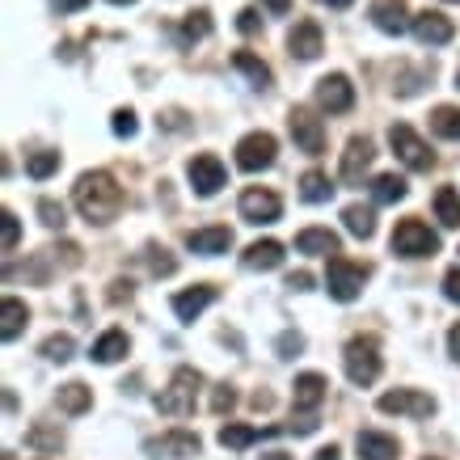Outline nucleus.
I'll return each instance as SVG.
<instances>
[{
	"instance_id": "1",
	"label": "nucleus",
	"mask_w": 460,
	"mask_h": 460,
	"mask_svg": "<svg viewBox=\"0 0 460 460\" xmlns=\"http://www.w3.org/2000/svg\"><path fill=\"white\" fill-rule=\"evenodd\" d=\"M72 203H76V211H81L89 224H111V220H119L127 195L111 173L98 169V173H81L76 190H72Z\"/></svg>"
},
{
	"instance_id": "2",
	"label": "nucleus",
	"mask_w": 460,
	"mask_h": 460,
	"mask_svg": "<svg viewBox=\"0 0 460 460\" xmlns=\"http://www.w3.org/2000/svg\"><path fill=\"white\" fill-rule=\"evenodd\" d=\"M199 389H203V376H199L195 367H178L173 380H169V389L156 397V410L169 414V419H186V414H195Z\"/></svg>"
},
{
	"instance_id": "3",
	"label": "nucleus",
	"mask_w": 460,
	"mask_h": 460,
	"mask_svg": "<svg viewBox=\"0 0 460 460\" xmlns=\"http://www.w3.org/2000/svg\"><path fill=\"white\" fill-rule=\"evenodd\" d=\"M347 376H350V385H359V389H367V385L380 376L376 338H350L347 342Z\"/></svg>"
},
{
	"instance_id": "4",
	"label": "nucleus",
	"mask_w": 460,
	"mask_h": 460,
	"mask_svg": "<svg viewBox=\"0 0 460 460\" xmlns=\"http://www.w3.org/2000/svg\"><path fill=\"white\" fill-rule=\"evenodd\" d=\"M435 250H439V237L422 220H402L393 228V253H402V258H431Z\"/></svg>"
},
{
	"instance_id": "5",
	"label": "nucleus",
	"mask_w": 460,
	"mask_h": 460,
	"mask_svg": "<svg viewBox=\"0 0 460 460\" xmlns=\"http://www.w3.org/2000/svg\"><path fill=\"white\" fill-rule=\"evenodd\" d=\"M363 279H367V266L347 262V258H330V275H325V288H330V296H334V300L350 305V300L363 292Z\"/></svg>"
},
{
	"instance_id": "6",
	"label": "nucleus",
	"mask_w": 460,
	"mask_h": 460,
	"mask_svg": "<svg viewBox=\"0 0 460 460\" xmlns=\"http://www.w3.org/2000/svg\"><path fill=\"white\" fill-rule=\"evenodd\" d=\"M275 153H279V140H275L270 131H250V136L237 144V165L245 169V173H258V169L275 165Z\"/></svg>"
},
{
	"instance_id": "7",
	"label": "nucleus",
	"mask_w": 460,
	"mask_h": 460,
	"mask_svg": "<svg viewBox=\"0 0 460 460\" xmlns=\"http://www.w3.org/2000/svg\"><path fill=\"white\" fill-rule=\"evenodd\" d=\"M389 144H393V153L402 156L410 169H419V173H427V169L435 165V156H431V148L414 136V127H405V123H393L389 127Z\"/></svg>"
},
{
	"instance_id": "8",
	"label": "nucleus",
	"mask_w": 460,
	"mask_h": 460,
	"mask_svg": "<svg viewBox=\"0 0 460 460\" xmlns=\"http://www.w3.org/2000/svg\"><path fill=\"white\" fill-rule=\"evenodd\" d=\"M288 127H292V140L300 153L321 156V148H325V127H321L317 114L305 111V106H296V111L288 114Z\"/></svg>"
},
{
	"instance_id": "9",
	"label": "nucleus",
	"mask_w": 460,
	"mask_h": 460,
	"mask_svg": "<svg viewBox=\"0 0 460 460\" xmlns=\"http://www.w3.org/2000/svg\"><path fill=\"white\" fill-rule=\"evenodd\" d=\"M380 414H410V419H431L435 414V397L419 389H397V393H385L380 397Z\"/></svg>"
},
{
	"instance_id": "10",
	"label": "nucleus",
	"mask_w": 460,
	"mask_h": 460,
	"mask_svg": "<svg viewBox=\"0 0 460 460\" xmlns=\"http://www.w3.org/2000/svg\"><path fill=\"white\" fill-rule=\"evenodd\" d=\"M186 178H190V186H195V195L211 199V195H220V186L228 181V173H224L220 156L203 153V156H195V161L186 165Z\"/></svg>"
},
{
	"instance_id": "11",
	"label": "nucleus",
	"mask_w": 460,
	"mask_h": 460,
	"mask_svg": "<svg viewBox=\"0 0 460 460\" xmlns=\"http://www.w3.org/2000/svg\"><path fill=\"white\" fill-rule=\"evenodd\" d=\"M317 106L330 114H347L350 106H355V84L342 76V72H334V76H321L317 81Z\"/></svg>"
},
{
	"instance_id": "12",
	"label": "nucleus",
	"mask_w": 460,
	"mask_h": 460,
	"mask_svg": "<svg viewBox=\"0 0 460 460\" xmlns=\"http://www.w3.org/2000/svg\"><path fill=\"white\" fill-rule=\"evenodd\" d=\"M241 216L250 224H275L283 216V203L275 190H262V186H250L245 195H241Z\"/></svg>"
},
{
	"instance_id": "13",
	"label": "nucleus",
	"mask_w": 460,
	"mask_h": 460,
	"mask_svg": "<svg viewBox=\"0 0 460 460\" xmlns=\"http://www.w3.org/2000/svg\"><path fill=\"white\" fill-rule=\"evenodd\" d=\"M144 452H148L153 460H161V456H169V460L199 456V435H190V431H169V435H161V439H148V444H144Z\"/></svg>"
},
{
	"instance_id": "14",
	"label": "nucleus",
	"mask_w": 460,
	"mask_h": 460,
	"mask_svg": "<svg viewBox=\"0 0 460 460\" xmlns=\"http://www.w3.org/2000/svg\"><path fill=\"white\" fill-rule=\"evenodd\" d=\"M372 161H376L372 140H367V136H355V140L347 144V153H342V181H363V173L372 169Z\"/></svg>"
},
{
	"instance_id": "15",
	"label": "nucleus",
	"mask_w": 460,
	"mask_h": 460,
	"mask_svg": "<svg viewBox=\"0 0 460 460\" xmlns=\"http://www.w3.org/2000/svg\"><path fill=\"white\" fill-rule=\"evenodd\" d=\"M414 39L422 42V47H444V42H452V22H447L444 13H435V9H427V13H414Z\"/></svg>"
},
{
	"instance_id": "16",
	"label": "nucleus",
	"mask_w": 460,
	"mask_h": 460,
	"mask_svg": "<svg viewBox=\"0 0 460 460\" xmlns=\"http://www.w3.org/2000/svg\"><path fill=\"white\" fill-rule=\"evenodd\" d=\"M372 22H376V30H385V34H405V30L414 26L405 0H372Z\"/></svg>"
},
{
	"instance_id": "17",
	"label": "nucleus",
	"mask_w": 460,
	"mask_h": 460,
	"mask_svg": "<svg viewBox=\"0 0 460 460\" xmlns=\"http://www.w3.org/2000/svg\"><path fill=\"white\" fill-rule=\"evenodd\" d=\"M186 245L195 253H203V258H216V253L233 250V233H228L224 224H211V228H195V233L186 237Z\"/></svg>"
},
{
	"instance_id": "18",
	"label": "nucleus",
	"mask_w": 460,
	"mask_h": 460,
	"mask_svg": "<svg viewBox=\"0 0 460 460\" xmlns=\"http://www.w3.org/2000/svg\"><path fill=\"white\" fill-rule=\"evenodd\" d=\"M288 47H292L296 59H317L325 39H321V26L317 22H296V30L288 34Z\"/></svg>"
},
{
	"instance_id": "19",
	"label": "nucleus",
	"mask_w": 460,
	"mask_h": 460,
	"mask_svg": "<svg viewBox=\"0 0 460 460\" xmlns=\"http://www.w3.org/2000/svg\"><path fill=\"white\" fill-rule=\"evenodd\" d=\"M216 288H211V283H199V288H190V292H178L173 296V313H178V321H195L199 313H203V308L211 305V300H216Z\"/></svg>"
},
{
	"instance_id": "20",
	"label": "nucleus",
	"mask_w": 460,
	"mask_h": 460,
	"mask_svg": "<svg viewBox=\"0 0 460 460\" xmlns=\"http://www.w3.org/2000/svg\"><path fill=\"white\" fill-rule=\"evenodd\" d=\"M325 376H317V372H305V376H296V385H292V402H296V410H317L321 402H325Z\"/></svg>"
},
{
	"instance_id": "21",
	"label": "nucleus",
	"mask_w": 460,
	"mask_h": 460,
	"mask_svg": "<svg viewBox=\"0 0 460 460\" xmlns=\"http://www.w3.org/2000/svg\"><path fill=\"white\" fill-rule=\"evenodd\" d=\"M355 447H359V460H393L397 456V439H393V435H380V431H359Z\"/></svg>"
},
{
	"instance_id": "22",
	"label": "nucleus",
	"mask_w": 460,
	"mask_h": 460,
	"mask_svg": "<svg viewBox=\"0 0 460 460\" xmlns=\"http://www.w3.org/2000/svg\"><path fill=\"white\" fill-rule=\"evenodd\" d=\"M241 262L250 266V270H275V266H283V245L279 241H253Z\"/></svg>"
},
{
	"instance_id": "23",
	"label": "nucleus",
	"mask_w": 460,
	"mask_h": 460,
	"mask_svg": "<svg viewBox=\"0 0 460 460\" xmlns=\"http://www.w3.org/2000/svg\"><path fill=\"white\" fill-rule=\"evenodd\" d=\"M26 321H30L26 305L13 300V296H4V305H0V338H4V342H13V338L22 334V325H26Z\"/></svg>"
},
{
	"instance_id": "24",
	"label": "nucleus",
	"mask_w": 460,
	"mask_h": 460,
	"mask_svg": "<svg viewBox=\"0 0 460 460\" xmlns=\"http://www.w3.org/2000/svg\"><path fill=\"white\" fill-rule=\"evenodd\" d=\"M127 350H131V342H127L123 330H106V334L93 342V350H89V355H93L98 363H119Z\"/></svg>"
},
{
	"instance_id": "25",
	"label": "nucleus",
	"mask_w": 460,
	"mask_h": 460,
	"mask_svg": "<svg viewBox=\"0 0 460 460\" xmlns=\"http://www.w3.org/2000/svg\"><path fill=\"white\" fill-rule=\"evenodd\" d=\"M296 250L300 253H334L338 258V233H330V228H305V233L296 237Z\"/></svg>"
},
{
	"instance_id": "26",
	"label": "nucleus",
	"mask_w": 460,
	"mask_h": 460,
	"mask_svg": "<svg viewBox=\"0 0 460 460\" xmlns=\"http://www.w3.org/2000/svg\"><path fill=\"white\" fill-rule=\"evenodd\" d=\"M435 216H439L444 228H460V195H456V186H439V190H435Z\"/></svg>"
},
{
	"instance_id": "27",
	"label": "nucleus",
	"mask_w": 460,
	"mask_h": 460,
	"mask_svg": "<svg viewBox=\"0 0 460 460\" xmlns=\"http://www.w3.org/2000/svg\"><path fill=\"white\" fill-rule=\"evenodd\" d=\"M342 224H347L350 237L367 241L372 233H376V216H372V208H359V203H350L347 211H342Z\"/></svg>"
},
{
	"instance_id": "28",
	"label": "nucleus",
	"mask_w": 460,
	"mask_h": 460,
	"mask_svg": "<svg viewBox=\"0 0 460 460\" xmlns=\"http://www.w3.org/2000/svg\"><path fill=\"white\" fill-rule=\"evenodd\" d=\"M262 435H275V431H258V427H241V422H228V427H220V444L233 447V452H241V447L258 444Z\"/></svg>"
},
{
	"instance_id": "29",
	"label": "nucleus",
	"mask_w": 460,
	"mask_h": 460,
	"mask_svg": "<svg viewBox=\"0 0 460 460\" xmlns=\"http://www.w3.org/2000/svg\"><path fill=\"white\" fill-rule=\"evenodd\" d=\"M233 68L245 72L253 81V89H270V68H266L258 56H250V51H237V56H233Z\"/></svg>"
},
{
	"instance_id": "30",
	"label": "nucleus",
	"mask_w": 460,
	"mask_h": 460,
	"mask_svg": "<svg viewBox=\"0 0 460 460\" xmlns=\"http://www.w3.org/2000/svg\"><path fill=\"white\" fill-rule=\"evenodd\" d=\"M300 195H305V203H325V199L334 195V186H330V178L321 169H308L305 178H300Z\"/></svg>"
},
{
	"instance_id": "31",
	"label": "nucleus",
	"mask_w": 460,
	"mask_h": 460,
	"mask_svg": "<svg viewBox=\"0 0 460 460\" xmlns=\"http://www.w3.org/2000/svg\"><path fill=\"white\" fill-rule=\"evenodd\" d=\"M405 178H397V173H380L376 181H372V195H376V203H402L405 199Z\"/></svg>"
},
{
	"instance_id": "32",
	"label": "nucleus",
	"mask_w": 460,
	"mask_h": 460,
	"mask_svg": "<svg viewBox=\"0 0 460 460\" xmlns=\"http://www.w3.org/2000/svg\"><path fill=\"white\" fill-rule=\"evenodd\" d=\"M431 131L439 140H460V111L456 106H439L431 114Z\"/></svg>"
},
{
	"instance_id": "33",
	"label": "nucleus",
	"mask_w": 460,
	"mask_h": 460,
	"mask_svg": "<svg viewBox=\"0 0 460 460\" xmlns=\"http://www.w3.org/2000/svg\"><path fill=\"white\" fill-rule=\"evenodd\" d=\"M89 405H93V393L84 389V385H76V380L59 389V410H68V414H84Z\"/></svg>"
},
{
	"instance_id": "34",
	"label": "nucleus",
	"mask_w": 460,
	"mask_h": 460,
	"mask_svg": "<svg viewBox=\"0 0 460 460\" xmlns=\"http://www.w3.org/2000/svg\"><path fill=\"white\" fill-rule=\"evenodd\" d=\"M208 34H211L208 9H195V13H186V22H181V30H178L181 42H199V39H208Z\"/></svg>"
},
{
	"instance_id": "35",
	"label": "nucleus",
	"mask_w": 460,
	"mask_h": 460,
	"mask_svg": "<svg viewBox=\"0 0 460 460\" xmlns=\"http://www.w3.org/2000/svg\"><path fill=\"white\" fill-rule=\"evenodd\" d=\"M56 169H59V153H34V156H30V161H26V173H30V178H34V181L51 178Z\"/></svg>"
},
{
	"instance_id": "36",
	"label": "nucleus",
	"mask_w": 460,
	"mask_h": 460,
	"mask_svg": "<svg viewBox=\"0 0 460 460\" xmlns=\"http://www.w3.org/2000/svg\"><path fill=\"white\" fill-rule=\"evenodd\" d=\"M42 355L51 363H68L72 359V338L68 334H51L47 342H42Z\"/></svg>"
},
{
	"instance_id": "37",
	"label": "nucleus",
	"mask_w": 460,
	"mask_h": 460,
	"mask_svg": "<svg viewBox=\"0 0 460 460\" xmlns=\"http://www.w3.org/2000/svg\"><path fill=\"white\" fill-rule=\"evenodd\" d=\"M111 127H114V136H119V140H131V136L140 131V123H136V111H114Z\"/></svg>"
},
{
	"instance_id": "38",
	"label": "nucleus",
	"mask_w": 460,
	"mask_h": 460,
	"mask_svg": "<svg viewBox=\"0 0 460 460\" xmlns=\"http://www.w3.org/2000/svg\"><path fill=\"white\" fill-rule=\"evenodd\" d=\"M39 216H42V224H47V228H64V224H68V216H64V208H59L56 199H42Z\"/></svg>"
},
{
	"instance_id": "39",
	"label": "nucleus",
	"mask_w": 460,
	"mask_h": 460,
	"mask_svg": "<svg viewBox=\"0 0 460 460\" xmlns=\"http://www.w3.org/2000/svg\"><path fill=\"white\" fill-rule=\"evenodd\" d=\"M148 266H153L156 279H161V275H173V270H178V262H173V258H169L165 250H156V245H148Z\"/></svg>"
},
{
	"instance_id": "40",
	"label": "nucleus",
	"mask_w": 460,
	"mask_h": 460,
	"mask_svg": "<svg viewBox=\"0 0 460 460\" xmlns=\"http://www.w3.org/2000/svg\"><path fill=\"white\" fill-rule=\"evenodd\" d=\"M233 402H237V393L228 389V385H216V393H211V410L224 414V410H233Z\"/></svg>"
},
{
	"instance_id": "41",
	"label": "nucleus",
	"mask_w": 460,
	"mask_h": 460,
	"mask_svg": "<svg viewBox=\"0 0 460 460\" xmlns=\"http://www.w3.org/2000/svg\"><path fill=\"white\" fill-rule=\"evenodd\" d=\"M444 296L452 300V305H460V266H452L444 275Z\"/></svg>"
},
{
	"instance_id": "42",
	"label": "nucleus",
	"mask_w": 460,
	"mask_h": 460,
	"mask_svg": "<svg viewBox=\"0 0 460 460\" xmlns=\"http://www.w3.org/2000/svg\"><path fill=\"white\" fill-rule=\"evenodd\" d=\"M300 350H305V338H300V334H283L279 338V355H283V359H292V355H300Z\"/></svg>"
},
{
	"instance_id": "43",
	"label": "nucleus",
	"mask_w": 460,
	"mask_h": 460,
	"mask_svg": "<svg viewBox=\"0 0 460 460\" xmlns=\"http://www.w3.org/2000/svg\"><path fill=\"white\" fill-rule=\"evenodd\" d=\"M237 26H241V34H258V26H262V22H258V9H241Z\"/></svg>"
},
{
	"instance_id": "44",
	"label": "nucleus",
	"mask_w": 460,
	"mask_h": 460,
	"mask_svg": "<svg viewBox=\"0 0 460 460\" xmlns=\"http://www.w3.org/2000/svg\"><path fill=\"white\" fill-rule=\"evenodd\" d=\"M17 233H22V228H17V216L13 211H4V253L17 245Z\"/></svg>"
},
{
	"instance_id": "45",
	"label": "nucleus",
	"mask_w": 460,
	"mask_h": 460,
	"mask_svg": "<svg viewBox=\"0 0 460 460\" xmlns=\"http://www.w3.org/2000/svg\"><path fill=\"white\" fill-rule=\"evenodd\" d=\"M30 444L34 447H59V435H51V431H42L39 427V431H30Z\"/></svg>"
},
{
	"instance_id": "46",
	"label": "nucleus",
	"mask_w": 460,
	"mask_h": 460,
	"mask_svg": "<svg viewBox=\"0 0 460 460\" xmlns=\"http://www.w3.org/2000/svg\"><path fill=\"white\" fill-rule=\"evenodd\" d=\"M288 288H292V292H308V288H313V275H308V270H296V275H288Z\"/></svg>"
},
{
	"instance_id": "47",
	"label": "nucleus",
	"mask_w": 460,
	"mask_h": 460,
	"mask_svg": "<svg viewBox=\"0 0 460 460\" xmlns=\"http://www.w3.org/2000/svg\"><path fill=\"white\" fill-rule=\"evenodd\" d=\"M123 300H131V283L114 279V283H111V305H123Z\"/></svg>"
},
{
	"instance_id": "48",
	"label": "nucleus",
	"mask_w": 460,
	"mask_h": 460,
	"mask_svg": "<svg viewBox=\"0 0 460 460\" xmlns=\"http://www.w3.org/2000/svg\"><path fill=\"white\" fill-rule=\"evenodd\" d=\"M262 4H266V13H275V17H283L292 9V0H262Z\"/></svg>"
},
{
	"instance_id": "49",
	"label": "nucleus",
	"mask_w": 460,
	"mask_h": 460,
	"mask_svg": "<svg viewBox=\"0 0 460 460\" xmlns=\"http://www.w3.org/2000/svg\"><path fill=\"white\" fill-rule=\"evenodd\" d=\"M51 4H56L59 13H76V9H84L89 0H51Z\"/></svg>"
},
{
	"instance_id": "50",
	"label": "nucleus",
	"mask_w": 460,
	"mask_h": 460,
	"mask_svg": "<svg viewBox=\"0 0 460 460\" xmlns=\"http://www.w3.org/2000/svg\"><path fill=\"white\" fill-rule=\"evenodd\" d=\"M447 350H452V359L460 363V325H452V334H447Z\"/></svg>"
},
{
	"instance_id": "51",
	"label": "nucleus",
	"mask_w": 460,
	"mask_h": 460,
	"mask_svg": "<svg viewBox=\"0 0 460 460\" xmlns=\"http://www.w3.org/2000/svg\"><path fill=\"white\" fill-rule=\"evenodd\" d=\"M313 460H338V447H334V444H330V447H321V452H317Z\"/></svg>"
},
{
	"instance_id": "52",
	"label": "nucleus",
	"mask_w": 460,
	"mask_h": 460,
	"mask_svg": "<svg viewBox=\"0 0 460 460\" xmlns=\"http://www.w3.org/2000/svg\"><path fill=\"white\" fill-rule=\"evenodd\" d=\"M321 4H330V9H350L355 0H321Z\"/></svg>"
},
{
	"instance_id": "53",
	"label": "nucleus",
	"mask_w": 460,
	"mask_h": 460,
	"mask_svg": "<svg viewBox=\"0 0 460 460\" xmlns=\"http://www.w3.org/2000/svg\"><path fill=\"white\" fill-rule=\"evenodd\" d=\"M262 460H292V456H288V452H266Z\"/></svg>"
},
{
	"instance_id": "54",
	"label": "nucleus",
	"mask_w": 460,
	"mask_h": 460,
	"mask_svg": "<svg viewBox=\"0 0 460 460\" xmlns=\"http://www.w3.org/2000/svg\"><path fill=\"white\" fill-rule=\"evenodd\" d=\"M111 4H136V0H111Z\"/></svg>"
},
{
	"instance_id": "55",
	"label": "nucleus",
	"mask_w": 460,
	"mask_h": 460,
	"mask_svg": "<svg viewBox=\"0 0 460 460\" xmlns=\"http://www.w3.org/2000/svg\"><path fill=\"white\" fill-rule=\"evenodd\" d=\"M456 89H460V72H456Z\"/></svg>"
},
{
	"instance_id": "56",
	"label": "nucleus",
	"mask_w": 460,
	"mask_h": 460,
	"mask_svg": "<svg viewBox=\"0 0 460 460\" xmlns=\"http://www.w3.org/2000/svg\"><path fill=\"white\" fill-rule=\"evenodd\" d=\"M4 460H13V456H9V452H4Z\"/></svg>"
},
{
	"instance_id": "57",
	"label": "nucleus",
	"mask_w": 460,
	"mask_h": 460,
	"mask_svg": "<svg viewBox=\"0 0 460 460\" xmlns=\"http://www.w3.org/2000/svg\"><path fill=\"white\" fill-rule=\"evenodd\" d=\"M427 460H435V456H427Z\"/></svg>"
}]
</instances>
